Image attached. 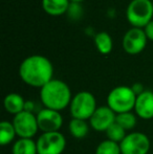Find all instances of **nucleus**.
<instances>
[{
  "label": "nucleus",
  "mask_w": 153,
  "mask_h": 154,
  "mask_svg": "<svg viewBox=\"0 0 153 154\" xmlns=\"http://www.w3.org/2000/svg\"><path fill=\"white\" fill-rule=\"evenodd\" d=\"M19 75L25 84L42 88L53 80L54 67L51 62L43 56H29L20 64Z\"/></svg>",
  "instance_id": "f257e3e1"
},
{
  "label": "nucleus",
  "mask_w": 153,
  "mask_h": 154,
  "mask_svg": "<svg viewBox=\"0 0 153 154\" xmlns=\"http://www.w3.org/2000/svg\"><path fill=\"white\" fill-rule=\"evenodd\" d=\"M40 99L45 108L53 110L65 109L72 102V91L65 82L53 79L40 90Z\"/></svg>",
  "instance_id": "f03ea898"
},
{
  "label": "nucleus",
  "mask_w": 153,
  "mask_h": 154,
  "mask_svg": "<svg viewBox=\"0 0 153 154\" xmlns=\"http://www.w3.org/2000/svg\"><path fill=\"white\" fill-rule=\"evenodd\" d=\"M136 97L131 87L118 86L109 92L107 97V106L115 114L130 112L134 109Z\"/></svg>",
  "instance_id": "7ed1b4c3"
},
{
  "label": "nucleus",
  "mask_w": 153,
  "mask_h": 154,
  "mask_svg": "<svg viewBox=\"0 0 153 154\" xmlns=\"http://www.w3.org/2000/svg\"><path fill=\"white\" fill-rule=\"evenodd\" d=\"M126 16L133 27L146 26L151 22L153 16V3L151 0H132L128 4Z\"/></svg>",
  "instance_id": "20e7f679"
},
{
  "label": "nucleus",
  "mask_w": 153,
  "mask_h": 154,
  "mask_svg": "<svg viewBox=\"0 0 153 154\" xmlns=\"http://www.w3.org/2000/svg\"><path fill=\"white\" fill-rule=\"evenodd\" d=\"M96 101L94 95L89 91L78 92L70 102L69 109L72 119L90 120L96 110Z\"/></svg>",
  "instance_id": "39448f33"
},
{
  "label": "nucleus",
  "mask_w": 153,
  "mask_h": 154,
  "mask_svg": "<svg viewBox=\"0 0 153 154\" xmlns=\"http://www.w3.org/2000/svg\"><path fill=\"white\" fill-rule=\"evenodd\" d=\"M38 154H62L66 147V138L61 132H46L37 140Z\"/></svg>",
  "instance_id": "423d86ee"
},
{
  "label": "nucleus",
  "mask_w": 153,
  "mask_h": 154,
  "mask_svg": "<svg viewBox=\"0 0 153 154\" xmlns=\"http://www.w3.org/2000/svg\"><path fill=\"white\" fill-rule=\"evenodd\" d=\"M13 125L19 138H33L39 130L37 116L29 110H24L15 116Z\"/></svg>",
  "instance_id": "0eeeda50"
},
{
  "label": "nucleus",
  "mask_w": 153,
  "mask_h": 154,
  "mask_svg": "<svg viewBox=\"0 0 153 154\" xmlns=\"http://www.w3.org/2000/svg\"><path fill=\"white\" fill-rule=\"evenodd\" d=\"M150 140L145 133L132 132L120 144L122 154H147L150 150Z\"/></svg>",
  "instance_id": "6e6552de"
},
{
  "label": "nucleus",
  "mask_w": 153,
  "mask_h": 154,
  "mask_svg": "<svg viewBox=\"0 0 153 154\" xmlns=\"http://www.w3.org/2000/svg\"><path fill=\"white\" fill-rule=\"evenodd\" d=\"M39 130L46 132H59L63 125V118L60 111L48 108H43L37 114Z\"/></svg>",
  "instance_id": "1a4fd4ad"
},
{
  "label": "nucleus",
  "mask_w": 153,
  "mask_h": 154,
  "mask_svg": "<svg viewBox=\"0 0 153 154\" xmlns=\"http://www.w3.org/2000/svg\"><path fill=\"white\" fill-rule=\"evenodd\" d=\"M147 36L145 31L139 27H132L125 34L123 38V48L130 55L139 54L146 46Z\"/></svg>",
  "instance_id": "9d476101"
},
{
  "label": "nucleus",
  "mask_w": 153,
  "mask_h": 154,
  "mask_svg": "<svg viewBox=\"0 0 153 154\" xmlns=\"http://www.w3.org/2000/svg\"><path fill=\"white\" fill-rule=\"evenodd\" d=\"M115 116L116 114L108 106L98 107L89 120L90 126L96 131L106 132L107 129L115 123Z\"/></svg>",
  "instance_id": "9b49d317"
},
{
  "label": "nucleus",
  "mask_w": 153,
  "mask_h": 154,
  "mask_svg": "<svg viewBox=\"0 0 153 154\" xmlns=\"http://www.w3.org/2000/svg\"><path fill=\"white\" fill-rule=\"evenodd\" d=\"M134 111L137 116L143 120L153 119V92L144 90L136 97Z\"/></svg>",
  "instance_id": "f8f14e48"
},
{
  "label": "nucleus",
  "mask_w": 153,
  "mask_h": 154,
  "mask_svg": "<svg viewBox=\"0 0 153 154\" xmlns=\"http://www.w3.org/2000/svg\"><path fill=\"white\" fill-rule=\"evenodd\" d=\"M3 105L6 111L15 116L18 113H20V112L24 111L25 106H26V102L24 101V99L19 93L13 92V93H8L4 97Z\"/></svg>",
  "instance_id": "ddd939ff"
},
{
  "label": "nucleus",
  "mask_w": 153,
  "mask_h": 154,
  "mask_svg": "<svg viewBox=\"0 0 153 154\" xmlns=\"http://www.w3.org/2000/svg\"><path fill=\"white\" fill-rule=\"evenodd\" d=\"M69 0H42V8L48 15L60 16L69 8Z\"/></svg>",
  "instance_id": "4468645a"
},
{
  "label": "nucleus",
  "mask_w": 153,
  "mask_h": 154,
  "mask_svg": "<svg viewBox=\"0 0 153 154\" xmlns=\"http://www.w3.org/2000/svg\"><path fill=\"white\" fill-rule=\"evenodd\" d=\"M13 154H38L37 143L33 138H19L14 143L12 148Z\"/></svg>",
  "instance_id": "2eb2a0df"
},
{
  "label": "nucleus",
  "mask_w": 153,
  "mask_h": 154,
  "mask_svg": "<svg viewBox=\"0 0 153 154\" xmlns=\"http://www.w3.org/2000/svg\"><path fill=\"white\" fill-rule=\"evenodd\" d=\"M69 132L75 138H84L87 136L89 132V125L84 120H79V119H72L68 125Z\"/></svg>",
  "instance_id": "dca6fc26"
},
{
  "label": "nucleus",
  "mask_w": 153,
  "mask_h": 154,
  "mask_svg": "<svg viewBox=\"0 0 153 154\" xmlns=\"http://www.w3.org/2000/svg\"><path fill=\"white\" fill-rule=\"evenodd\" d=\"M16 135L17 133L13 123H10L8 121H2L0 123V144L1 146H6L11 144Z\"/></svg>",
  "instance_id": "f3484780"
},
{
  "label": "nucleus",
  "mask_w": 153,
  "mask_h": 154,
  "mask_svg": "<svg viewBox=\"0 0 153 154\" xmlns=\"http://www.w3.org/2000/svg\"><path fill=\"white\" fill-rule=\"evenodd\" d=\"M94 43L98 51L103 55H107L112 51V39L106 32H98L94 37Z\"/></svg>",
  "instance_id": "a211bd4d"
},
{
  "label": "nucleus",
  "mask_w": 153,
  "mask_h": 154,
  "mask_svg": "<svg viewBox=\"0 0 153 154\" xmlns=\"http://www.w3.org/2000/svg\"><path fill=\"white\" fill-rule=\"evenodd\" d=\"M115 123H118L121 127L124 128L126 131L131 130L136 125V116L132 112H123L118 113L115 116Z\"/></svg>",
  "instance_id": "6ab92c4d"
},
{
  "label": "nucleus",
  "mask_w": 153,
  "mask_h": 154,
  "mask_svg": "<svg viewBox=\"0 0 153 154\" xmlns=\"http://www.w3.org/2000/svg\"><path fill=\"white\" fill-rule=\"evenodd\" d=\"M106 135L109 140H112V142H115V143L121 144L122 140L126 137L127 134H126V130H125L124 128L121 127L118 123H115L107 129Z\"/></svg>",
  "instance_id": "aec40b11"
},
{
  "label": "nucleus",
  "mask_w": 153,
  "mask_h": 154,
  "mask_svg": "<svg viewBox=\"0 0 153 154\" xmlns=\"http://www.w3.org/2000/svg\"><path fill=\"white\" fill-rule=\"evenodd\" d=\"M96 154H122V152H121L120 144L106 140L99 144V146L96 147Z\"/></svg>",
  "instance_id": "412c9836"
},
{
  "label": "nucleus",
  "mask_w": 153,
  "mask_h": 154,
  "mask_svg": "<svg viewBox=\"0 0 153 154\" xmlns=\"http://www.w3.org/2000/svg\"><path fill=\"white\" fill-rule=\"evenodd\" d=\"M145 34L148 39L153 41V20L145 26Z\"/></svg>",
  "instance_id": "4be33fe9"
},
{
  "label": "nucleus",
  "mask_w": 153,
  "mask_h": 154,
  "mask_svg": "<svg viewBox=\"0 0 153 154\" xmlns=\"http://www.w3.org/2000/svg\"><path fill=\"white\" fill-rule=\"evenodd\" d=\"M131 88H132L133 91L135 92V94H136V95H139V93H142L144 91V90H143V85H141V84H139V83L134 84V85H133Z\"/></svg>",
  "instance_id": "5701e85b"
},
{
  "label": "nucleus",
  "mask_w": 153,
  "mask_h": 154,
  "mask_svg": "<svg viewBox=\"0 0 153 154\" xmlns=\"http://www.w3.org/2000/svg\"><path fill=\"white\" fill-rule=\"evenodd\" d=\"M69 1H72V2H75V3H79V2L83 1V0H69Z\"/></svg>",
  "instance_id": "b1692460"
}]
</instances>
